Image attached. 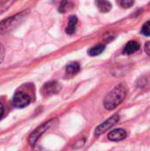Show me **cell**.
I'll list each match as a JSON object with an SVG mask.
<instances>
[{
	"label": "cell",
	"instance_id": "30bf717a",
	"mask_svg": "<svg viewBox=\"0 0 150 151\" xmlns=\"http://www.w3.org/2000/svg\"><path fill=\"white\" fill-rule=\"evenodd\" d=\"M77 22H78V19L76 16H71L69 18L68 25H67V27L65 29V32L68 35L74 34V32L76 30V27H77Z\"/></svg>",
	"mask_w": 150,
	"mask_h": 151
},
{
	"label": "cell",
	"instance_id": "3957f363",
	"mask_svg": "<svg viewBox=\"0 0 150 151\" xmlns=\"http://www.w3.org/2000/svg\"><path fill=\"white\" fill-rule=\"evenodd\" d=\"M118 121H119V116L118 114L113 115L112 117H111L110 119H108L106 121H104L103 123H102L101 125H99L96 127L95 134L96 136H99V135L103 134V133H105L108 130H110L112 127H114Z\"/></svg>",
	"mask_w": 150,
	"mask_h": 151
},
{
	"label": "cell",
	"instance_id": "7c38bea8",
	"mask_svg": "<svg viewBox=\"0 0 150 151\" xmlns=\"http://www.w3.org/2000/svg\"><path fill=\"white\" fill-rule=\"evenodd\" d=\"M105 50V46L103 44H97L94 47H92L89 50H88V54L92 57L95 56H98L100 55L103 50Z\"/></svg>",
	"mask_w": 150,
	"mask_h": 151
},
{
	"label": "cell",
	"instance_id": "7a4b0ae2",
	"mask_svg": "<svg viewBox=\"0 0 150 151\" xmlns=\"http://www.w3.org/2000/svg\"><path fill=\"white\" fill-rule=\"evenodd\" d=\"M27 12H21L19 13H17L1 21L0 22V34L4 35L15 29L19 25V23L23 20V19L27 16Z\"/></svg>",
	"mask_w": 150,
	"mask_h": 151
},
{
	"label": "cell",
	"instance_id": "5bb4252c",
	"mask_svg": "<svg viewBox=\"0 0 150 151\" xmlns=\"http://www.w3.org/2000/svg\"><path fill=\"white\" fill-rule=\"evenodd\" d=\"M141 34L146 35V36H150V21L146 22L142 27H141Z\"/></svg>",
	"mask_w": 150,
	"mask_h": 151
},
{
	"label": "cell",
	"instance_id": "8fae6325",
	"mask_svg": "<svg viewBox=\"0 0 150 151\" xmlns=\"http://www.w3.org/2000/svg\"><path fill=\"white\" fill-rule=\"evenodd\" d=\"M96 6L102 12H108L111 9V4L108 0H96Z\"/></svg>",
	"mask_w": 150,
	"mask_h": 151
},
{
	"label": "cell",
	"instance_id": "5b68a950",
	"mask_svg": "<svg viewBox=\"0 0 150 151\" xmlns=\"http://www.w3.org/2000/svg\"><path fill=\"white\" fill-rule=\"evenodd\" d=\"M60 89H61V87L58 84V82L56 81H51L43 85L42 88V94L44 96H50L58 93Z\"/></svg>",
	"mask_w": 150,
	"mask_h": 151
},
{
	"label": "cell",
	"instance_id": "52a82bcc",
	"mask_svg": "<svg viewBox=\"0 0 150 151\" xmlns=\"http://www.w3.org/2000/svg\"><path fill=\"white\" fill-rule=\"evenodd\" d=\"M126 136H127L126 132L124 129H121V128L112 130L109 134V135H108L109 139L111 141H112V142H119V141H122V140L126 139Z\"/></svg>",
	"mask_w": 150,
	"mask_h": 151
},
{
	"label": "cell",
	"instance_id": "4fadbf2b",
	"mask_svg": "<svg viewBox=\"0 0 150 151\" xmlns=\"http://www.w3.org/2000/svg\"><path fill=\"white\" fill-rule=\"evenodd\" d=\"M118 3L122 8H130L133 5L134 0H118Z\"/></svg>",
	"mask_w": 150,
	"mask_h": 151
},
{
	"label": "cell",
	"instance_id": "8992f818",
	"mask_svg": "<svg viewBox=\"0 0 150 151\" xmlns=\"http://www.w3.org/2000/svg\"><path fill=\"white\" fill-rule=\"evenodd\" d=\"M53 120H50V121H48V122H46V123H44V124H42V126H40L39 127H37L32 134H31V135L29 136V139H28V142H29V144L30 145H32V146H34L35 143H36V142H37V140L39 139V137L50 127V126L51 125V122H52Z\"/></svg>",
	"mask_w": 150,
	"mask_h": 151
},
{
	"label": "cell",
	"instance_id": "ac0fdd59",
	"mask_svg": "<svg viewBox=\"0 0 150 151\" xmlns=\"http://www.w3.org/2000/svg\"><path fill=\"white\" fill-rule=\"evenodd\" d=\"M3 115H4V105L0 103V119H2Z\"/></svg>",
	"mask_w": 150,
	"mask_h": 151
},
{
	"label": "cell",
	"instance_id": "2e32d148",
	"mask_svg": "<svg viewBox=\"0 0 150 151\" xmlns=\"http://www.w3.org/2000/svg\"><path fill=\"white\" fill-rule=\"evenodd\" d=\"M4 58V48L2 45V43H0V64L2 63Z\"/></svg>",
	"mask_w": 150,
	"mask_h": 151
},
{
	"label": "cell",
	"instance_id": "e0dca14e",
	"mask_svg": "<svg viewBox=\"0 0 150 151\" xmlns=\"http://www.w3.org/2000/svg\"><path fill=\"white\" fill-rule=\"evenodd\" d=\"M145 51L147 52L148 55L150 56V41L146 42V44H145Z\"/></svg>",
	"mask_w": 150,
	"mask_h": 151
},
{
	"label": "cell",
	"instance_id": "ba28073f",
	"mask_svg": "<svg viewBox=\"0 0 150 151\" xmlns=\"http://www.w3.org/2000/svg\"><path fill=\"white\" fill-rule=\"evenodd\" d=\"M140 50V44L139 42H135V41H131L129 42H127V44L126 45L123 53L126 55H131L133 54L134 52H136L137 50Z\"/></svg>",
	"mask_w": 150,
	"mask_h": 151
},
{
	"label": "cell",
	"instance_id": "9a60e30c",
	"mask_svg": "<svg viewBox=\"0 0 150 151\" xmlns=\"http://www.w3.org/2000/svg\"><path fill=\"white\" fill-rule=\"evenodd\" d=\"M68 4H69V2H68L67 0H63V1L61 2L60 7H59V12H65L67 10Z\"/></svg>",
	"mask_w": 150,
	"mask_h": 151
},
{
	"label": "cell",
	"instance_id": "9c48e42d",
	"mask_svg": "<svg viewBox=\"0 0 150 151\" xmlns=\"http://www.w3.org/2000/svg\"><path fill=\"white\" fill-rule=\"evenodd\" d=\"M80 64L77 62H72L69 65H67L65 72L68 76H74L80 72Z\"/></svg>",
	"mask_w": 150,
	"mask_h": 151
},
{
	"label": "cell",
	"instance_id": "277c9868",
	"mask_svg": "<svg viewBox=\"0 0 150 151\" xmlns=\"http://www.w3.org/2000/svg\"><path fill=\"white\" fill-rule=\"evenodd\" d=\"M31 102L30 96L25 92L19 91L15 93L12 98V104L17 108H24L27 106Z\"/></svg>",
	"mask_w": 150,
	"mask_h": 151
},
{
	"label": "cell",
	"instance_id": "6da1fadb",
	"mask_svg": "<svg viewBox=\"0 0 150 151\" xmlns=\"http://www.w3.org/2000/svg\"><path fill=\"white\" fill-rule=\"evenodd\" d=\"M127 94V88L125 84L121 83L116 86L105 97L103 104L107 110H114L117 108L126 98Z\"/></svg>",
	"mask_w": 150,
	"mask_h": 151
}]
</instances>
